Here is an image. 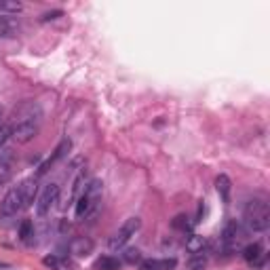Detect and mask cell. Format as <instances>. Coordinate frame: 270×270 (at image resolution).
<instances>
[{"instance_id": "cell-1", "label": "cell", "mask_w": 270, "mask_h": 270, "mask_svg": "<svg viewBox=\"0 0 270 270\" xmlns=\"http://www.w3.org/2000/svg\"><path fill=\"white\" fill-rule=\"evenodd\" d=\"M245 222L249 226V230L255 232H264L270 226V207L266 201H260V198H253V201L247 203L245 207Z\"/></svg>"}, {"instance_id": "cell-2", "label": "cell", "mask_w": 270, "mask_h": 270, "mask_svg": "<svg viewBox=\"0 0 270 270\" xmlns=\"http://www.w3.org/2000/svg\"><path fill=\"white\" fill-rule=\"evenodd\" d=\"M99 194H102V182L99 179H93L87 188H84V192L78 196V201H76V220H82V218H87L91 209L95 207V201L99 198Z\"/></svg>"}, {"instance_id": "cell-3", "label": "cell", "mask_w": 270, "mask_h": 270, "mask_svg": "<svg viewBox=\"0 0 270 270\" xmlns=\"http://www.w3.org/2000/svg\"><path fill=\"white\" fill-rule=\"evenodd\" d=\"M59 198V186L57 184H47L45 188H42V192L38 194V201H36V216L38 218H47L53 205L57 203Z\"/></svg>"}, {"instance_id": "cell-4", "label": "cell", "mask_w": 270, "mask_h": 270, "mask_svg": "<svg viewBox=\"0 0 270 270\" xmlns=\"http://www.w3.org/2000/svg\"><path fill=\"white\" fill-rule=\"evenodd\" d=\"M139 226H141V220L139 218H129V220H125V224L118 228V232L110 238V249H121V247H125L127 243H129V238L131 236H135V232L139 230Z\"/></svg>"}, {"instance_id": "cell-5", "label": "cell", "mask_w": 270, "mask_h": 270, "mask_svg": "<svg viewBox=\"0 0 270 270\" xmlns=\"http://www.w3.org/2000/svg\"><path fill=\"white\" fill-rule=\"evenodd\" d=\"M23 207L25 205H23V190H21V186L11 188L7 192V196L3 198V203H0V216L11 218V216H15L17 211H21Z\"/></svg>"}, {"instance_id": "cell-6", "label": "cell", "mask_w": 270, "mask_h": 270, "mask_svg": "<svg viewBox=\"0 0 270 270\" xmlns=\"http://www.w3.org/2000/svg\"><path fill=\"white\" fill-rule=\"evenodd\" d=\"M38 133V123L36 121H21L11 127V137L17 144H27L30 139H34Z\"/></svg>"}, {"instance_id": "cell-7", "label": "cell", "mask_w": 270, "mask_h": 270, "mask_svg": "<svg viewBox=\"0 0 270 270\" xmlns=\"http://www.w3.org/2000/svg\"><path fill=\"white\" fill-rule=\"evenodd\" d=\"M70 148H72V141H70L68 137H66V139H62V141H59V146H57V148L53 150V154H51L49 159H47L45 163H42V165L38 167V173H36L34 177L38 179V177H42V175H45V173L49 171V169H51V167H53L55 163H57V161H62L64 156H66V154L70 152Z\"/></svg>"}, {"instance_id": "cell-8", "label": "cell", "mask_w": 270, "mask_h": 270, "mask_svg": "<svg viewBox=\"0 0 270 270\" xmlns=\"http://www.w3.org/2000/svg\"><path fill=\"white\" fill-rule=\"evenodd\" d=\"M93 241L91 238H87V236H76V238H72L70 241V253L72 255H76V258H87L89 253H93Z\"/></svg>"}, {"instance_id": "cell-9", "label": "cell", "mask_w": 270, "mask_h": 270, "mask_svg": "<svg viewBox=\"0 0 270 270\" xmlns=\"http://www.w3.org/2000/svg\"><path fill=\"white\" fill-rule=\"evenodd\" d=\"M241 228H238V222L236 220H230L228 224L224 226V230H222V243L226 245V249H232L236 245V241L241 238Z\"/></svg>"}, {"instance_id": "cell-10", "label": "cell", "mask_w": 270, "mask_h": 270, "mask_svg": "<svg viewBox=\"0 0 270 270\" xmlns=\"http://www.w3.org/2000/svg\"><path fill=\"white\" fill-rule=\"evenodd\" d=\"M243 258H245V262H249L251 266H264L266 253H264V249H262L260 243H253V245H247V247L243 249Z\"/></svg>"}, {"instance_id": "cell-11", "label": "cell", "mask_w": 270, "mask_h": 270, "mask_svg": "<svg viewBox=\"0 0 270 270\" xmlns=\"http://www.w3.org/2000/svg\"><path fill=\"white\" fill-rule=\"evenodd\" d=\"M216 190L224 203H230V190H232V182L226 173H220L216 177Z\"/></svg>"}, {"instance_id": "cell-12", "label": "cell", "mask_w": 270, "mask_h": 270, "mask_svg": "<svg viewBox=\"0 0 270 270\" xmlns=\"http://www.w3.org/2000/svg\"><path fill=\"white\" fill-rule=\"evenodd\" d=\"M177 266L175 258H167V260H144L141 262V270H173Z\"/></svg>"}, {"instance_id": "cell-13", "label": "cell", "mask_w": 270, "mask_h": 270, "mask_svg": "<svg viewBox=\"0 0 270 270\" xmlns=\"http://www.w3.org/2000/svg\"><path fill=\"white\" fill-rule=\"evenodd\" d=\"M205 247H207V241H205V236H201V234H190V236L186 238V249H188L192 255H201Z\"/></svg>"}, {"instance_id": "cell-14", "label": "cell", "mask_w": 270, "mask_h": 270, "mask_svg": "<svg viewBox=\"0 0 270 270\" xmlns=\"http://www.w3.org/2000/svg\"><path fill=\"white\" fill-rule=\"evenodd\" d=\"M42 262H45V266H49L51 270H76V266L72 262H68L64 258H57V255H47Z\"/></svg>"}, {"instance_id": "cell-15", "label": "cell", "mask_w": 270, "mask_h": 270, "mask_svg": "<svg viewBox=\"0 0 270 270\" xmlns=\"http://www.w3.org/2000/svg\"><path fill=\"white\" fill-rule=\"evenodd\" d=\"M21 190H23V205H25V207H30V203L34 201V196H36V190H38V186H36V177L25 179V182L21 184Z\"/></svg>"}, {"instance_id": "cell-16", "label": "cell", "mask_w": 270, "mask_h": 270, "mask_svg": "<svg viewBox=\"0 0 270 270\" xmlns=\"http://www.w3.org/2000/svg\"><path fill=\"white\" fill-rule=\"evenodd\" d=\"M95 270H118L121 268V262L116 258H110V255H104V258H99L95 264H93Z\"/></svg>"}, {"instance_id": "cell-17", "label": "cell", "mask_w": 270, "mask_h": 270, "mask_svg": "<svg viewBox=\"0 0 270 270\" xmlns=\"http://www.w3.org/2000/svg\"><path fill=\"white\" fill-rule=\"evenodd\" d=\"M19 238L23 241V243L30 245L32 238H34V224L30 220H23L21 226H19Z\"/></svg>"}, {"instance_id": "cell-18", "label": "cell", "mask_w": 270, "mask_h": 270, "mask_svg": "<svg viewBox=\"0 0 270 270\" xmlns=\"http://www.w3.org/2000/svg\"><path fill=\"white\" fill-rule=\"evenodd\" d=\"M23 7L21 3H0V15H13V13H19Z\"/></svg>"}, {"instance_id": "cell-19", "label": "cell", "mask_w": 270, "mask_h": 270, "mask_svg": "<svg viewBox=\"0 0 270 270\" xmlns=\"http://www.w3.org/2000/svg\"><path fill=\"white\" fill-rule=\"evenodd\" d=\"M13 177V169L7 165V163H0V186H5V184H9Z\"/></svg>"}, {"instance_id": "cell-20", "label": "cell", "mask_w": 270, "mask_h": 270, "mask_svg": "<svg viewBox=\"0 0 270 270\" xmlns=\"http://www.w3.org/2000/svg\"><path fill=\"white\" fill-rule=\"evenodd\" d=\"M125 262H129V264L141 262V253H139V249H127V251H125Z\"/></svg>"}, {"instance_id": "cell-21", "label": "cell", "mask_w": 270, "mask_h": 270, "mask_svg": "<svg viewBox=\"0 0 270 270\" xmlns=\"http://www.w3.org/2000/svg\"><path fill=\"white\" fill-rule=\"evenodd\" d=\"M205 264H207V260L203 258V253L201 255H194V260L190 262V270H203Z\"/></svg>"}, {"instance_id": "cell-22", "label": "cell", "mask_w": 270, "mask_h": 270, "mask_svg": "<svg viewBox=\"0 0 270 270\" xmlns=\"http://www.w3.org/2000/svg\"><path fill=\"white\" fill-rule=\"evenodd\" d=\"M11 137V125H0V146Z\"/></svg>"}, {"instance_id": "cell-23", "label": "cell", "mask_w": 270, "mask_h": 270, "mask_svg": "<svg viewBox=\"0 0 270 270\" xmlns=\"http://www.w3.org/2000/svg\"><path fill=\"white\" fill-rule=\"evenodd\" d=\"M173 226H175V228H179V230H186L188 228V218L186 216H177L173 220Z\"/></svg>"}, {"instance_id": "cell-24", "label": "cell", "mask_w": 270, "mask_h": 270, "mask_svg": "<svg viewBox=\"0 0 270 270\" xmlns=\"http://www.w3.org/2000/svg\"><path fill=\"white\" fill-rule=\"evenodd\" d=\"M62 15V11H53V13H47L45 17H42V21H49V19H57Z\"/></svg>"}]
</instances>
